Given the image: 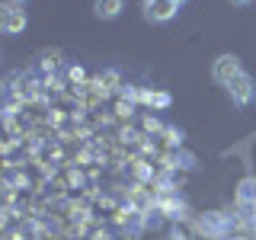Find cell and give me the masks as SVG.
<instances>
[{
  "mask_svg": "<svg viewBox=\"0 0 256 240\" xmlns=\"http://www.w3.org/2000/svg\"><path fill=\"white\" fill-rule=\"evenodd\" d=\"M141 100L150 102V106H157V109H166V106L173 102V96L166 93V90H160V93H141Z\"/></svg>",
  "mask_w": 256,
  "mask_h": 240,
  "instance_id": "obj_9",
  "label": "cell"
},
{
  "mask_svg": "<svg viewBox=\"0 0 256 240\" xmlns=\"http://www.w3.org/2000/svg\"><path fill=\"white\" fill-rule=\"evenodd\" d=\"M160 208H164L170 218H182V212H186V202H182V198H176V196H166Z\"/></svg>",
  "mask_w": 256,
  "mask_h": 240,
  "instance_id": "obj_8",
  "label": "cell"
},
{
  "mask_svg": "<svg viewBox=\"0 0 256 240\" xmlns=\"http://www.w3.org/2000/svg\"><path fill=\"white\" fill-rule=\"evenodd\" d=\"M240 74H244V68H240L237 54H221V58L214 61V68H212V77L218 80V84H224V86H230Z\"/></svg>",
  "mask_w": 256,
  "mask_h": 240,
  "instance_id": "obj_2",
  "label": "cell"
},
{
  "mask_svg": "<svg viewBox=\"0 0 256 240\" xmlns=\"http://www.w3.org/2000/svg\"><path fill=\"white\" fill-rule=\"evenodd\" d=\"M166 134H170V141L176 144V141H182V132H180V128H166Z\"/></svg>",
  "mask_w": 256,
  "mask_h": 240,
  "instance_id": "obj_10",
  "label": "cell"
},
{
  "mask_svg": "<svg viewBox=\"0 0 256 240\" xmlns=\"http://www.w3.org/2000/svg\"><path fill=\"white\" fill-rule=\"evenodd\" d=\"M237 202L246 208H256V176H246V180L237 182Z\"/></svg>",
  "mask_w": 256,
  "mask_h": 240,
  "instance_id": "obj_6",
  "label": "cell"
},
{
  "mask_svg": "<svg viewBox=\"0 0 256 240\" xmlns=\"http://www.w3.org/2000/svg\"><path fill=\"white\" fill-rule=\"evenodd\" d=\"M176 4H186V0H176Z\"/></svg>",
  "mask_w": 256,
  "mask_h": 240,
  "instance_id": "obj_13",
  "label": "cell"
},
{
  "mask_svg": "<svg viewBox=\"0 0 256 240\" xmlns=\"http://www.w3.org/2000/svg\"><path fill=\"white\" fill-rule=\"evenodd\" d=\"M198 230H202L205 237H224V230H228V218L218 212H208L198 218Z\"/></svg>",
  "mask_w": 256,
  "mask_h": 240,
  "instance_id": "obj_5",
  "label": "cell"
},
{
  "mask_svg": "<svg viewBox=\"0 0 256 240\" xmlns=\"http://www.w3.org/2000/svg\"><path fill=\"white\" fill-rule=\"evenodd\" d=\"M26 26H29L26 10H20V4H10V0H6L4 13H0V29H4V36H20V32H26Z\"/></svg>",
  "mask_w": 256,
  "mask_h": 240,
  "instance_id": "obj_1",
  "label": "cell"
},
{
  "mask_svg": "<svg viewBox=\"0 0 256 240\" xmlns=\"http://www.w3.org/2000/svg\"><path fill=\"white\" fill-rule=\"evenodd\" d=\"M176 13H180L176 0H150V4H144V20L148 22H170Z\"/></svg>",
  "mask_w": 256,
  "mask_h": 240,
  "instance_id": "obj_3",
  "label": "cell"
},
{
  "mask_svg": "<svg viewBox=\"0 0 256 240\" xmlns=\"http://www.w3.org/2000/svg\"><path fill=\"white\" fill-rule=\"evenodd\" d=\"M122 10H125V0H96L93 4V13L100 20H116Z\"/></svg>",
  "mask_w": 256,
  "mask_h": 240,
  "instance_id": "obj_7",
  "label": "cell"
},
{
  "mask_svg": "<svg viewBox=\"0 0 256 240\" xmlns=\"http://www.w3.org/2000/svg\"><path fill=\"white\" fill-rule=\"evenodd\" d=\"M10 4H20V6H22V4H26V0H10Z\"/></svg>",
  "mask_w": 256,
  "mask_h": 240,
  "instance_id": "obj_12",
  "label": "cell"
},
{
  "mask_svg": "<svg viewBox=\"0 0 256 240\" xmlns=\"http://www.w3.org/2000/svg\"><path fill=\"white\" fill-rule=\"evenodd\" d=\"M230 4H234V6H246V4H250V0H230Z\"/></svg>",
  "mask_w": 256,
  "mask_h": 240,
  "instance_id": "obj_11",
  "label": "cell"
},
{
  "mask_svg": "<svg viewBox=\"0 0 256 240\" xmlns=\"http://www.w3.org/2000/svg\"><path fill=\"white\" fill-rule=\"evenodd\" d=\"M173 240H182V237H173Z\"/></svg>",
  "mask_w": 256,
  "mask_h": 240,
  "instance_id": "obj_15",
  "label": "cell"
},
{
  "mask_svg": "<svg viewBox=\"0 0 256 240\" xmlns=\"http://www.w3.org/2000/svg\"><path fill=\"white\" fill-rule=\"evenodd\" d=\"M234 240H244V237H234Z\"/></svg>",
  "mask_w": 256,
  "mask_h": 240,
  "instance_id": "obj_14",
  "label": "cell"
},
{
  "mask_svg": "<svg viewBox=\"0 0 256 240\" xmlns=\"http://www.w3.org/2000/svg\"><path fill=\"white\" fill-rule=\"evenodd\" d=\"M228 93H230V100H234L237 106H250V102L256 100V84H253V77L240 74L234 84L228 86Z\"/></svg>",
  "mask_w": 256,
  "mask_h": 240,
  "instance_id": "obj_4",
  "label": "cell"
}]
</instances>
